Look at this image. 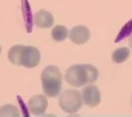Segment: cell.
Here are the masks:
<instances>
[{
  "label": "cell",
  "mask_w": 132,
  "mask_h": 117,
  "mask_svg": "<svg viewBox=\"0 0 132 117\" xmlns=\"http://www.w3.org/2000/svg\"><path fill=\"white\" fill-rule=\"evenodd\" d=\"M99 77L98 69L92 65H72L67 69L65 80L71 87L80 88L84 85L94 83Z\"/></svg>",
  "instance_id": "6da1fadb"
},
{
  "label": "cell",
  "mask_w": 132,
  "mask_h": 117,
  "mask_svg": "<svg viewBox=\"0 0 132 117\" xmlns=\"http://www.w3.org/2000/svg\"><path fill=\"white\" fill-rule=\"evenodd\" d=\"M42 90L48 97H56L62 89V74L59 68L54 65L47 66L41 74Z\"/></svg>",
  "instance_id": "7a4b0ae2"
},
{
  "label": "cell",
  "mask_w": 132,
  "mask_h": 117,
  "mask_svg": "<svg viewBox=\"0 0 132 117\" xmlns=\"http://www.w3.org/2000/svg\"><path fill=\"white\" fill-rule=\"evenodd\" d=\"M59 106L67 113H75L82 108L83 98L80 91L76 90H67L59 96Z\"/></svg>",
  "instance_id": "3957f363"
},
{
  "label": "cell",
  "mask_w": 132,
  "mask_h": 117,
  "mask_svg": "<svg viewBox=\"0 0 132 117\" xmlns=\"http://www.w3.org/2000/svg\"><path fill=\"white\" fill-rule=\"evenodd\" d=\"M40 60H41V54L38 49L32 46H24L20 60L21 66L28 69H32L39 65Z\"/></svg>",
  "instance_id": "277c9868"
},
{
  "label": "cell",
  "mask_w": 132,
  "mask_h": 117,
  "mask_svg": "<svg viewBox=\"0 0 132 117\" xmlns=\"http://www.w3.org/2000/svg\"><path fill=\"white\" fill-rule=\"evenodd\" d=\"M83 102L89 108L97 107L101 102V92L99 89L94 85H87L84 88L82 93Z\"/></svg>",
  "instance_id": "5b68a950"
},
{
  "label": "cell",
  "mask_w": 132,
  "mask_h": 117,
  "mask_svg": "<svg viewBox=\"0 0 132 117\" xmlns=\"http://www.w3.org/2000/svg\"><path fill=\"white\" fill-rule=\"evenodd\" d=\"M70 41L77 45H84L89 40L90 32L85 26H75L69 32Z\"/></svg>",
  "instance_id": "8992f818"
},
{
  "label": "cell",
  "mask_w": 132,
  "mask_h": 117,
  "mask_svg": "<svg viewBox=\"0 0 132 117\" xmlns=\"http://www.w3.org/2000/svg\"><path fill=\"white\" fill-rule=\"evenodd\" d=\"M48 108V99L42 94L32 96L29 100V110L33 115H42Z\"/></svg>",
  "instance_id": "52a82bcc"
},
{
  "label": "cell",
  "mask_w": 132,
  "mask_h": 117,
  "mask_svg": "<svg viewBox=\"0 0 132 117\" xmlns=\"http://www.w3.org/2000/svg\"><path fill=\"white\" fill-rule=\"evenodd\" d=\"M33 23L36 27L41 29H48L54 23L53 15L46 10H40L33 15Z\"/></svg>",
  "instance_id": "ba28073f"
},
{
  "label": "cell",
  "mask_w": 132,
  "mask_h": 117,
  "mask_svg": "<svg viewBox=\"0 0 132 117\" xmlns=\"http://www.w3.org/2000/svg\"><path fill=\"white\" fill-rule=\"evenodd\" d=\"M23 48H24V45H14L10 49L8 57L11 63L16 66H21L20 60H21V53Z\"/></svg>",
  "instance_id": "9c48e42d"
},
{
  "label": "cell",
  "mask_w": 132,
  "mask_h": 117,
  "mask_svg": "<svg viewBox=\"0 0 132 117\" xmlns=\"http://www.w3.org/2000/svg\"><path fill=\"white\" fill-rule=\"evenodd\" d=\"M129 55H130V50L128 48L123 47V48H119L115 50L114 52L112 53V61L116 64L123 63L125 61L128 59Z\"/></svg>",
  "instance_id": "30bf717a"
},
{
  "label": "cell",
  "mask_w": 132,
  "mask_h": 117,
  "mask_svg": "<svg viewBox=\"0 0 132 117\" xmlns=\"http://www.w3.org/2000/svg\"><path fill=\"white\" fill-rule=\"evenodd\" d=\"M51 36L56 42H62L69 36V30L63 25H58L52 29Z\"/></svg>",
  "instance_id": "8fae6325"
},
{
  "label": "cell",
  "mask_w": 132,
  "mask_h": 117,
  "mask_svg": "<svg viewBox=\"0 0 132 117\" xmlns=\"http://www.w3.org/2000/svg\"><path fill=\"white\" fill-rule=\"evenodd\" d=\"M0 116L18 117L20 116V111L15 106L7 104L0 108Z\"/></svg>",
  "instance_id": "7c38bea8"
},
{
  "label": "cell",
  "mask_w": 132,
  "mask_h": 117,
  "mask_svg": "<svg viewBox=\"0 0 132 117\" xmlns=\"http://www.w3.org/2000/svg\"><path fill=\"white\" fill-rule=\"evenodd\" d=\"M128 44H129V47H130V49L132 50V34L130 35V37H129V39H128Z\"/></svg>",
  "instance_id": "4fadbf2b"
},
{
  "label": "cell",
  "mask_w": 132,
  "mask_h": 117,
  "mask_svg": "<svg viewBox=\"0 0 132 117\" xmlns=\"http://www.w3.org/2000/svg\"><path fill=\"white\" fill-rule=\"evenodd\" d=\"M1 51H2V49H1V46H0V54H1Z\"/></svg>",
  "instance_id": "5bb4252c"
},
{
  "label": "cell",
  "mask_w": 132,
  "mask_h": 117,
  "mask_svg": "<svg viewBox=\"0 0 132 117\" xmlns=\"http://www.w3.org/2000/svg\"><path fill=\"white\" fill-rule=\"evenodd\" d=\"M131 103H132V97H131Z\"/></svg>",
  "instance_id": "9a60e30c"
}]
</instances>
